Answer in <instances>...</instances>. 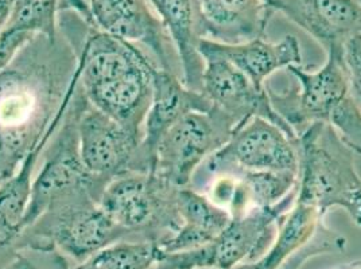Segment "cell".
Wrapping results in <instances>:
<instances>
[{"mask_svg": "<svg viewBox=\"0 0 361 269\" xmlns=\"http://www.w3.org/2000/svg\"><path fill=\"white\" fill-rule=\"evenodd\" d=\"M61 14V35L75 50L78 88L94 108L143 139L152 100L155 63L142 49L87 23L73 11Z\"/></svg>", "mask_w": 361, "mask_h": 269, "instance_id": "7a4b0ae2", "label": "cell"}, {"mask_svg": "<svg viewBox=\"0 0 361 269\" xmlns=\"http://www.w3.org/2000/svg\"><path fill=\"white\" fill-rule=\"evenodd\" d=\"M344 63L350 92L361 106V35L352 38L344 46Z\"/></svg>", "mask_w": 361, "mask_h": 269, "instance_id": "d4e9b609", "label": "cell"}, {"mask_svg": "<svg viewBox=\"0 0 361 269\" xmlns=\"http://www.w3.org/2000/svg\"><path fill=\"white\" fill-rule=\"evenodd\" d=\"M16 1V0H0V31L6 27Z\"/></svg>", "mask_w": 361, "mask_h": 269, "instance_id": "4316f807", "label": "cell"}, {"mask_svg": "<svg viewBox=\"0 0 361 269\" xmlns=\"http://www.w3.org/2000/svg\"><path fill=\"white\" fill-rule=\"evenodd\" d=\"M75 100L80 154L85 167L106 180L134 171L142 137L90 104L78 84Z\"/></svg>", "mask_w": 361, "mask_h": 269, "instance_id": "7c38bea8", "label": "cell"}, {"mask_svg": "<svg viewBox=\"0 0 361 269\" xmlns=\"http://www.w3.org/2000/svg\"><path fill=\"white\" fill-rule=\"evenodd\" d=\"M325 214L295 201L276 223V237L260 258L250 263L252 269H301L319 254H344L346 239L324 223Z\"/></svg>", "mask_w": 361, "mask_h": 269, "instance_id": "8fae6325", "label": "cell"}, {"mask_svg": "<svg viewBox=\"0 0 361 269\" xmlns=\"http://www.w3.org/2000/svg\"><path fill=\"white\" fill-rule=\"evenodd\" d=\"M151 269H158V268H157V267H155V265H154V267H152V268H151Z\"/></svg>", "mask_w": 361, "mask_h": 269, "instance_id": "f546056e", "label": "cell"}, {"mask_svg": "<svg viewBox=\"0 0 361 269\" xmlns=\"http://www.w3.org/2000/svg\"><path fill=\"white\" fill-rule=\"evenodd\" d=\"M3 269H72L66 256L56 248H20Z\"/></svg>", "mask_w": 361, "mask_h": 269, "instance_id": "cb8c5ba5", "label": "cell"}, {"mask_svg": "<svg viewBox=\"0 0 361 269\" xmlns=\"http://www.w3.org/2000/svg\"><path fill=\"white\" fill-rule=\"evenodd\" d=\"M158 245L121 239L90 256L73 269H151L159 258Z\"/></svg>", "mask_w": 361, "mask_h": 269, "instance_id": "44dd1931", "label": "cell"}, {"mask_svg": "<svg viewBox=\"0 0 361 269\" xmlns=\"http://www.w3.org/2000/svg\"><path fill=\"white\" fill-rule=\"evenodd\" d=\"M34 34L3 29L0 31V70L7 68L16 54L34 39Z\"/></svg>", "mask_w": 361, "mask_h": 269, "instance_id": "484cf974", "label": "cell"}, {"mask_svg": "<svg viewBox=\"0 0 361 269\" xmlns=\"http://www.w3.org/2000/svg\"><path fill=\"white\" fill-rule=\"evenodd\" d=\"M211 109L212 103L202 92L189 89L180 77L155 66L152 100L143 124V139L137 150L134 173H154L157 146L180 118L190 112Z\"/></svg>", "mask_w": 361, "mask_h": 269, "instance_id": "9a60e30c", "label": "cell"}, {"mask_svg": "<svg viewBox=\"0 0 361 269\" xmlns=\"http://www.w3.org/2000/svg\"><path fill=\"white\" fill-rule=\"evenodd\" d=\"M121 239L130 237L108 217L99 201L80 198L44 211L20 234L19 249L25 246L56 248L80 264Z\"/></svg>", "mask_w": 361, "mask_h": 269, "instance_id": "ba28073f", "label": "cell"}, {"mask_svg": "<svg viewBox=\"0 0 361 269\" xmlns=\"http://www.w3.org/2000/svg\"><path fill=\"white\" fill-rule=\"evenodd\" d=\"M77 103L75 94L53 142L44 151V165L32 180L30 202L23 220V232L39 215L54 205L80 198H93L100 202L106 184L111 180L93 175L85 167L78 143Z\"/></svg>", "mask_w": 361, "mask_h": 269, "instance_id": "8992f818", "label": "cell"}, {"mask_svg": "<svg viewBox=\"0 0 361 269\" xmlns=\"http://www.w3.org/2000/svg\"><path fill=\"white\" fill-rule=\"evenodd\" d=\"M344 50H331L322 68L307 72L290 66L300 87L276 92L264 85L275 112L302 134L313 123H325L355 154L361 155V106L353 97L344 63Z\"/></svg>", "mask_w": 361, "mask_h": 269, "instance_id": "3957f363", "label": "cell"}, {"mask_svg": "<svg viewBox=\"0 0 361 269\" xmlns=\"http://www.w3.org/2000/svg\"><path fill=\"white\" fill-rule=\"evenodd\" d=\"M77 56L60 35H35L0 70V180H8L37 150L75 78Z\"/></svg>", "mask_w": 361, "mask_h": 269, "instance_id": "6da1fadb", "label": "cell"}, {"mask_svg": "<svg viewBox=\"0 0 361 269\" xmlns=\"http://www.w3.org/2000/svg\"><path fill=\"white\" fill-rule=\"evenodd\" d=\"M338 269H361V260L349 263V264H346L344 267H341V268Z\"/></svg>", "mask_w": 361, "mask_h": 269, "instance_id": "83f0119b", "label": "cell"}, {"mask_svg": "<svg viewBox=\"0 0 361 269\" xmlns=\"http://www.w3.org/2000/svg\"><path fill=\"white\" fill-rule=\"evenodd\" d=\"M201 57L205 61L201 92L213 106L233 120L236 128L254 118H262L279 127L293 140L298 137L272 108L266 88H257L238 68L216 54L202 53Z\"/></svg>", "mask_w": 361, "mask_h": 269, "instance_id": "5bb4252c", "label": "cell"}, {"mask_svg": "<svg viewBox=\"0 0 361 269\" xmlns=\"http://www.w3.org/2000/svg\"><path fill=\"white\" fill-rule=\"evenodd\" d=\"M232 175L244 183L254 208L276 205L295 190L298 182V174L290 171H243Z\"/></svg>", "mask_w": 361, "mask_h": 269, "instance_id": "603a6c76", "label": "cell"}, {"mask_svg": "<svg viewBox=\"0 0 361 269\" xmlns=\"http://www.w3.org/2000/svg\"><path fill=\"white\" fill-rule=\"evenodd\" d=\"M297 187L276 205L252 208L231 223L216 239L190 251L161 254L155 267L159 269H233L260 258L274 241L278 220L294 205Z\"/></svg>", "mask_w": 361, "mask_h": 269, "instance_id": "52a82bcc", "label": "cell"}, {"mask_svg": "<svg viewBox=\"0 0 361 269\" xmlns=\"http://www.w3.org/2000/svg\"><path fill=\"white\" fill-rule=\"evenodd\" d=\"M198 38L238 45L263 38L275 10L270 0H193Z\"/></svg>", "mask_w": 361, "mask_h": 269, "instance_id": "e0dca14e", "label": "cell"}, {"mask_svg": "<svg viewBox=\"0 0 361 269\" xmlns=\"http://www.w3.org/2000/svg\"><path fill=\"white\" fill-rule=\"evenodd\" d=\"M57 0H16L6 29L59 39Z\"/></svg>", "mask_w": 361, "mask_h": 269, "instance_id": "7402d4cb", "label": "cell"}, {"mask_svg": "<svg viewBox=\"0 0 361 269\" xmlns=\"http://www.w3.org/2000/svg\"><path fill=\"white\" fill-rule=\"evenodd\" d=\"M295 146L300 156L295 201L322 214L341 208L361 227V178L355 152L325 123L310 124L298 134Z\"/></svg>", "mask_w": 361, "mask_h": 269, "instance_id": "277c9868", "label": "cell"}, {"mask_svg": "<svg viewBox=\"0 0 361 269\" xmlns=\"http://www.w3.org/2000/svg\"><path fill=\"white\" fill-rule=\"evenodd\" d=\"M149 173H126L111 180L99 205L130 239L149 241L158 248L180 227L178 190Z\"/></svg>", "mask_w": 361, "mask_h": 269, "instance_id": "5b68a950", "label": "cell"}, {"mask_svg": "<svg viewBox=\"0 0 361 269\" xmlns=\"http://www.w3.org/2000/svg\"><path fill=\"white\" fill-rule=\"evenodd\" d=\"M197 49L200 54L211 53L231 62L260 89L264 88L266 80L274 72L302 65L301 46L294 35H286L276 44L266 42L263 38H256L238 45L200 38Z\"/></svg>", "mask_w": 361, "mask_h": 269, "instance_id": "ac0fdd59", "label": "cell"}, {"mask_svg": "<svg viewBox=\"0 0 361 269\" xmlns=\"http://www.w3.org/2000/svg\"><path fill=\"white\" fill-rule=\"evenodd\" d=\"M1 182H3V180H0V183H1Z\"/></svg>", "mask_w": 361, "mask_h": 269, "instance_id": "4dcf8cb0", "label": "cell"}, {"mask_svg": "<svg viewBox=\"0 0 361 269\" xmlns=\"http://www.w3.org/2000/svg\"><path fill=\"white\" fill-rule=\"evenodd\" d=\"M233 269H252V267H251L250 263H245V264H240V265H238Z\"/></svg>", "mask_w": 361, "mask_h": 269, "instance_id": "f1b7e54d", "label": "cell"}, {"mask_svg": "<svg viewBox=\"0 0 361 269\" xmlns=\"http://www.w3.org/2000/svg\"><path fill=\"white\" fill-rule=\"evenodd\" d=\"M236 125L212 105L208 112H190L180 118L159 140L154 173L176 187L190 186L198 167L224 147Z\"/></svg>", "mask_w": 361, "mask_h": 269, "instance_id": "9c48e42d", "label": "cell"}, {"mask_svg": "<svg viewBox=\"0 0 361 269\" xmlns=\"http://www.w3.org/2000/svg\"><path fill=\"white\" fill-rule=\"evenodd\" d=\"M180 58L182 81L189 89H202L205 61L198 53L193 0H150Z\"/></svg>", "mask_w": 361, "mask_h": 269, "instance_id": "ffe728a7", "label": "cell"}, {"mask_svg": "<svg viewBox=\"0 0 361 269\" xmlns=\"http://www.w3.org/2000/svg\"><path fill=\"white\" fill-rule=\"evenodd\" d=\"M94 26L150 51L155 65L182 78L180 58L150 0H85Z\"/></svg>", "mask_w": 361, "mask_h": 269, "instance_id": "4fadbf2b", "label": "cell"}, {"mask_svg": "<svg viewBox=\"0 0 361 269\" xmlns=\"http://www.w3.org/2000/svg\"><path fill=\"white\" fill-rule=\"evenodd\" d=\"M281 11L310 34L324 50H343L361 35V0H270Z\"/></svg>", "mask_w": 361, "mask_h": 269, "instance_id": "2e32d148", "label": "cell"}, {"mask_svg": "<svg viewBox=\"0 0 361 269\" xmlns=\"http://www.w3.org/2000/svg\"><path fill=\"white\" fill-rule=\"evenodd\" d=\"M178 210L182 224L178 232L158 248L161 254L200 248L216 239L232 220L228 210L190 186L178 190Z\"/></svg>", "mask_w": 361, "mask_h": 269, "instance_id": "d6986e66", "label": "cell"}, {"mask_svg": "<svg viewBox=\"0 0 361 269\" xmlns=\"http://www.w3.org/2000/svg\"><path fill=\"white\" fill-rule=\"evenodd\" d=\"M295 140L269 120L254 118L236 128L226 146L204 163L211 175L243 171L298 174L300 156Z\"/></svg>", "mask_w": 361, "mask_h": 269, "instance_id": "30bf717a", "label": "cell"}]
</instances>
